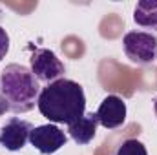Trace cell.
Listing matches in <instances>:
<instances>
[{
	"mask_svg": "<svg viewBox=\"0 0 157 155\" xmlns=\"http://www.w3.org/2000/svg\"><path fill=\"white\" fill-rule=\"evenodd\" d=\"M37 108L53 124H71L86 113L82 86L71 78H59L40 89Z\"/></svg>",
	"mask_w": 157,
	"mask_h": 155,
	"instance_id": "6da1fadb",
	"label": "cell"
},
{
	"mask_svg": "<svg viewBox=\"0 0 157 155\" xmlns=\"http://www.w3.org/2000/svg\"><path fill=\"white\" fill-rule=\"evenodd\" d=\"M31 131H33L31 122L18 117H11L0 128V146L6 148L7 152H20L29 142Z\"/></svg>",
	"mask_w": 157,
	"mask_h": 155,
	"instance_id": "5b68a950",
	"label": "cell"
},
{
	"mask_svg": "<svg viewBox=\"0 0 157 155\" xmlns=\"http://www.w3.org/2000/svg\"><path fill=\"white\" fill-rule=\"evenodd\" d=\"M122 49L128 60L137 66L157 62V37L148 31H128L122 39Z\"/></svg>",
	"mask_w": 157,
	"mask_h": 155,
	"instance_id": "3957f363",
	"label": "cell"
},
{
	"mask_svg": "<svg viewBox=\"0 0 157 155\" xmlns=\"http://www.w3.org/2000/svg\"><path fill=\"white\" fill-rule=\"evenodd\" d=\"M97 124H99V120H97V115L93 112L84 113L78 120L71 122L68 126V133L75 144L84 146V144H90L93 141V137L97 135Z\"/></svg>",
	"mask_w": 157,
	"mask_h": 155,
	"instance_id": "ba28073f",
	"label": "cell"
},
{
	"mask_svg": "<svg viewBox=\"0 0 157 155\" xmlns=\"http://www.w3.org/2000/svg\"><path fill=\"white\" fill-rule=\"evenodd\" d=\"M31 73L37 77L39 82H55L59 78H62V75L66 73L64 62L51 51L46 47H35L31 53Z\"/></svg>",
	"mask_w": 157,
	"mask_h": 155,
	"instance_id": "277c9868",
	"label": "cell"
},
{
	"mask_svg": "<svg viewBox=\"0 0 157 155\" xmlns=\"http://www.w3.org/2000/svg\"><path fill=\"white\" fill-rule=\"evenodd\" d=\"M66 133L57 128L55 124H42L33 128L31 135H29V144L39 150L42 155H51L59 152L62 146H66Z\"/></svg>",
	"mask_w": 157,
	"mask_h": 155,
	"instance_id": "8992f818",
	"label": "cell"
},
{
	"mask_svg": "<svg viewBox=\"0 0 157 155\" xmlns=\"http://www.w3.org/2000/svg\"><path fill=\"white\" fill-rule=\"evenodd\" d=\"M7 112H9V106H7V102H6V100H4V99L0 97V117L6 115Z\"/></svg>",
	"mask_w": 157,
	"mask_h": 155,
	"instance_id": "7c38bea8",
	"label": "cell"
},
{
	"mask_svg": "<svg viewBox=\"0 0 157 155\" xmlns=\"http://www.w3.org/2000/svg\"><path fill=\"white\" fill-rule=\"evenodd\" d=\"M97 120L106 130H115L124 124L126 120V102L117 95H108L99 104V110L95 112Z\"/></svg>",
	"mask_w": 157,
	"mask_h": 155,
	"instance_id": "52a82bcc",
	"label": "cell"
},
{
	"mask_svg": "<svg viewBox=\"0 0 157 155\" xmlns=\"http://www.w3.org/2000/svg\"><path fill=\"white\" fill-rule=\"evenodd\" d=\"M40 84L29 68L7 64L0 73V97L7 102L9 112L28 113L39 102Z\"/></svg>",
	"mask_w": 157,
	"mask_h": 155,
	"instance_id": "7a4b0ae2",
	"label": "cell"
},
{
	"mask_svg": "<svg viewBox=\"0 0 157 155\" xmlns=\"http://www.w3.org/2000/svg\"><path fill=\"white\" fill-rule=\"evenodd\" d=\"M115 155H148V152H146V146L141 141H137V139H126L117 148V153Z\"/></svg>",
	"mask_w": 157,
	"mask_h": 155,
	"instance_id": "30bf717a",
	"label": "cell"
},
{
	"mask_svg": "<svg viewBox=\"0 0 157 155\" xmlns=\"http://www.w3.org/2000/svg\"><path fill=\"white\" fill-rule=\"evenodd\" d=\"M154 112H155V117H157V97H155V100H154Z\"/></svg>",
	"mask_w": 157,
	"mask_h": 155,
	"instance_id": "4fadbf2b",
	"label": "cell"
},
{
	"mask_svg": "<svg viewBox=\"0 0 157 155\" xmlns=\"http://www.w3.org/2000/svg\"><path fill=\"white\" fill-rule=\"evenodd\" d=\"M7 51H9V35H7V31L0 26V62L6 59Z\"/></svg>",
	"mask_w": 157,
	"mask_h": 155,
	"instance_id": "8fae6325",
	"label": "cell"
},
{
	"mask_svg": "<svg viewBox=\"0 0 157 155\" xmlns=\"http://www.w3.org/2000/svg\"><path fill=\"white\" fill-rule=\"evenodd\" d=\"M133 22L144 29L157 31V2H139L133 9Z\"/></svg>",
	"mask_w": 157,
	"mask_h": 155,
	"instance_id": "9c48e42d",
	"label": "cell"
}]
</instances>
